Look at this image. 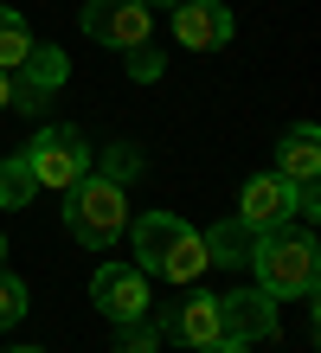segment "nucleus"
<instances>
[{"label":"nucleus","mask_w":321,"mask_h":353,"mask_svg":"<svg viewBox=\"0 0 321 353\" xmlns=\"http://www.w3.org/2000/svg\"><path fill=\"white\" fill-rule=\"evenodd\" d=\"M0 110H26V116H39V110H46V90H32L19 71H0Z\"/></svg>","instance_id":"dca6fc26"},{"label":"nucleus","mask_w":321,"mask_h":353,"mask_svg":"<svg viewBox=\"0 0 321 353\" xmlns=\"http://www.w3.org/2000/svg\"><path fill=\"white\" fill-rule=\"evenodd\" d=\"M0 257H7V232H0Z\"/></svg>","instance_id":"393cba45"},{"label":"nucleus","mask_w":321,"mask_h":353,"mask_svg":"<svg viewBox=\"0 0 321 353\" xmlns=\"http://www.w3.org/2000/svg\"><path fill=\"white\" fill-rule=\"evenodd\" d=\"M32 46H39V39L26 32V19H19L13 7H0V71H19L32 58Z\"/></svg>","instance_id":"4468645a"},{"label":"nucleus","mask_w":321,"mask_h":353,"mask_svg":"<svg viewBox=\"0 0 321 353\" xmlns=\"http://www.w3.org/2000/svg\"><path fill=\"white\" fill-rule=\"evenodd\" d=\"M200 238H206V270H244L251 251H257V232H251L244 219H219Z\"/></svg>","instance_id":"f8f14e48"},{"label":"nucleus","mask_w":321,"mask_h":353,"mask_svg":"<svg viewBox=\"0 0 321 353\" xmlns=\"http://www.w3.org/2000/svg\"><path fill=\"white\" fill-rule=\"evenodd\" d=\"M276 308L283 302H270L264 289H231V296H219V327L231 341H270L276 321H283Z\"/></svg>","instance_id":"1a4fd4ad"},{"label":"nucleus","mask_w":321,"mask_h":353,"mask_svg":"<svg viewBox=\"0 0 321 353\" xmlns=\"http://www.w3.org/2000/svg\"><path fill=\"white\" fill-rule=\"evenodd\" d=\"M135 174H142V154L128 148V141H116V148L103 154V180H110V186H128Z\"/></svg>","instance_id":"6ab92c4d"},{"label":"nucleus","mask_w":321,"mask_h":353,"mask_svg":"<svg viewBox=\"0 0 321 353\" xmlns=\"http://www.w3.org/2000/svg\"><path fill=\"white\" fill-rule=\"evenodd\" d=\"M64 232L84 251H110L128 232V186H110L103 174H84L77 186H64Z\"/></svg>","instance_id":"7ed1b4c3"},{"label":"nucleus","mask_w":321,"mask_h":353,"mask_svg":"<svg viewBox=\"0 0 321 353\" xmlns=\"http://www.w3.org/2000/svg\"><path fill=\"white\" fill-rule=\"evenodd\" d=\"M90 302L110 321H142L148 308H155V302H148V276H142L135 263H103L97 276H90Z\"/></svg>","instance_id":"0eeeda50"},{"label":"nucleus","mask_w":321,"mask_h":353,"mask_svg":"<svg viewBox=\"0 0 321 353\" xmlns=\"http://www.w3.org/2000/svg\"><path fill=\"white\" fill-rule=\"evenodd\" d=\"M155 327H161V341H180V347L200 353L206 341H219V334H225V327H219V296H186L180 308H167Z\"/></svg>","instance_id":"9d476101"},{"label":"nucleus","mask_w":321,"mask_h":353,"mask_svg":"<svg viewBox=\"0 0 321 353\" xmlns=\"http://www.w3.org/2000/svg\"><path fill=\"white\" fill-rule=\"evenodd\" d=\"M244 270H257V289H264L270 302L315 296V276H321L315 232H289V225H276V232H257V251H251Z\"/></svg>","instance_id":"f03ea898"},{"label":"nucleus","mask_w":321,"mask_h":353,"mask_svg":"<svg viewBox=\"0 0 321 353\" xmlns=\"http://www.w3.org/2000/svg\"><path fill=\"white\" fill-rule=\"evenodd\" d=\"M84 32L110 52H135L155 32V7H142V0H84Z\"/></svg>","instance_id":"39448f33"},{"label":"nucleus","mask_w":321,"mask_h":353,"mask_svg":"<svg viewBox=\"0 0 321 353\" xmlns=\"http://www.w3.org/2000/svg\"><path fill=\"white\" fill-rule=\"evenodd\" d=\"M295 219H302V225L321 219V193H315V180H309V186H295Z\"/></svg>","instance_id":"412c9836"},{"label":"nucleus","mask_w":321,"mask_h":353,"mask_svg":"<svg viewBox=\"0 0 321 353\" xmlns=\"http://www.w3.org/2000/svg\"><path fill=\"white\" fill-rule=\"evenodd\" d=\"M200 353H251V341H231V334H219V341H206Z\"/></svg>","instance_id":"4be33fe9"},{"label":"nucleus","mask_w":321,"mask_h":353,"mask_svg":"<svg viewBox=\"0 0 321 353\" xmlns=\"http://www.w3.org/2000/svg\"><path fill=\"white\" fill-rule=\"evenodd\" d=\"M270 174H283L289 186H309L321 174V129H315V122H295V129L276 141V168Z\"/></svg>","instance_id":"9b49d317"},{"label":"nucleus","mask_w":321,"mask_h":353,"mask_svg":"<svg viewBox=\"0 0 321 353\" xmlns=\"http://www.w3.org/2000/svg\"><path fill=\"white\" fill-rule=\"evenodd\" d=\"M116 353H161V327L155 321H116Z\"/></svg>","instance_id":"f3484780"},{"label":"nucleus","mask_w":321,"mask_h":353,"mask_svg":"<svg viewBox=\"0 0 321 353\" xmlns=\"http://www.w3.org/2000/svg\"><path fill=\"white\" fill-rule=\"evenodd\" d=\"M19 315H26V283H19L13 270H0V334H7Z\"/></svg>","instance_id":"a211bd4d"},{"label":"nucleus","mask_w":321,"mask_h":353,"mask_svg":"<svg viewBox=\"0 0 321 353\" xmlns=\"http://www.w3.org/2000/svg\"><path fill=\"white\" fill-rule=\"evenodd\" d=\"M13 353H46V347H13Z\"/></svg>","instance_id":"b1692460"},{"label":"nucleus","mask_w":321,"mask_h":353,"mask_svg":"<svg viewBox=\"0 0 321 353\" xmlns=\"http://www.w3.org/2000/svg\"><path fill=\"white\" fill-rule=\"evenodd\" d=\"M231 219H244L251 232H276V225H289V219H295V186H289L283 174H251Z\"/></svg>","instance_id":"6e6552de"},{"label":"nucleus","mask_w":321,"mask_h":353,"mask_svg":"<svg viewBox=\"0 0 321 353\" xmlns=\"http://www.w3.org/2000/svg\"><path fill=\"white\" fill-rule=\"evenodd\" d=\"M167 19H174V39L186 52H219V46H231V32H238V19H231L225 0H174Z\"/></svg>","instance_id":"423d86ee"},{"label":"nucleus","mask_w":321,"mask_h":353,"mask_svg":"<svg viewBox=\"0 0 321 353\" xmlns=\"http://www.w3.org/2000/svg\"><path fill=\"white\" fill-rule=\"evenodd\" d=\"M128 238H135V270H142V276H167L174 289H186V283L206 276V238L193 232L186 219L142 212L135 225H128Z\"/></svg>","instance_id":"f257e3e1"},{"label":"nucleus","mask_w":321,"mask_h":353,"mask_svg":"<svg viewBox=\"0 0 321 353\" xmlns=\"http://www.w3.org/2000/svg\"><path fill=\"white\" fill-rule=\"evenodd\" d=\"M32 199H39V180L26 154H0V205H32Z\"/></svg>","instance_id":"2eb2a0df"},{"label":"nucleus","mask_w":321,"mask_h":353,"mask_svg":"<svg viewBox=\"0 0 321 353\" xmlns=\"http://www.w3.org/2000/svg\"><path fill=\"white\" fill-rule=\"evenodd\" d=\"M142 7H174V0H142Z\"/></svg>","instance_id":"5701e85b"},{"label":"nucleus","mask_w":321,"mask_h":353,"mask_svg":"<svg viewBox=\"0 0 321 353\" xmlns=\"http://www.w3.org/2000/svg\"><path fill=\"white\" fill-rule=\"evenodd\" d=\"M19 77H26L32 90H46V97H52V90L64 84V77H71V58H64L58 46H32V58L19 65Z\"/></svg>","instance_id":"ddd939ff"},{"label":"nucleus","mask_w":321,"mask_h":353,"mask_svg":"<svg viewBox=\"0 0 321 353\" xmlns=\"http://www.w3.org/2000/svg\"><path fill=\"white\" fill-rule=\"evenodd\" d=\"M128 71H135L142 84H155V77H161V52H148V46H135V52H128Z\"/></svg>","instance_id":"aec40b11"},{"label":"nucleus","mask_w":321,"mask_h":353,"mask_svg":"<svg viewBox=\"0 0 321 353\" xmlns=\"http://www.w3.org/2000/svg\"><path fill=\"white\" fill-rule=\"evenodd\" d=\"M26 168L39 180V193H64V186H77L90 174V141H84L71 122H46V129L32 135V148H26Z\"/></svg>","instance_id":"20e7f679"}]
</instances>
